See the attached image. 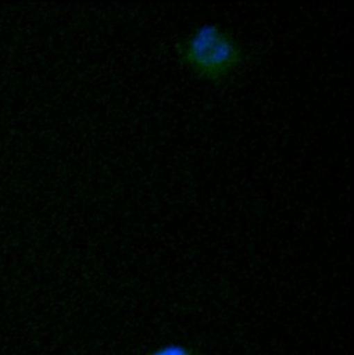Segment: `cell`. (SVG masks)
I'll return each instance as SVG.
<instances>
[{
	"instance_id": "1",
	"label": "cell",
	"mask_w": 354,
	"mask_h": 355,
	"mask_svg": "<svg viewBox=\"0 0 354 355\" xmlns=\"http://www.w3.org/2000/svg\"><path fill=\"white\" fill-rule=\"evenodd\" d=\"M244 58L237 37L216 24L196 26L180 44L183 65L205 82L226 80L242 67Z\"/></svg>"
},
{
	"instance_id": "2",
	"label": "cell",
	"mask_w": 354,
	"mask_h": 355,
	"mask_svg": "<svg viewBox=\"0 0 354 355\" xmlns=\"http://www.w3.org/2000/svg\"><path fill=\"white\" fill-rule=\"evenodd\" d=\"M147 355H196L188 346L181 343H167L153 349Z\"/></svg>"
}]
</instances>
